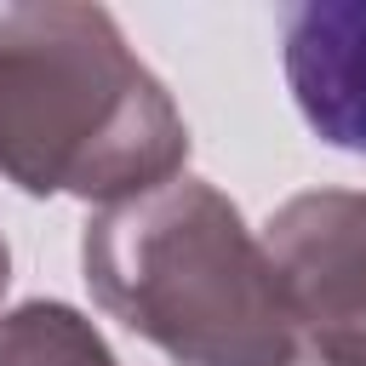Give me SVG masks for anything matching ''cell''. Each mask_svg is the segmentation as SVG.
<instances>
[{
  "label": "cell",
  "mask_w": 366,
  "mask_h": 366,
  "mask_svg": "<svg viewBox=\"0 0 366 366\" xmlns=\"http://www.w3.org/2000/svg\"><path fill=\"white\" fill-rule=\"evenodd\" d=\"M189 160V126L160 74L103 6L0 11V177L23 194L132 200Z\"/></svg>",
  "instance_id": "6da1fadb"
},
{
  "label": "cell",
  "mask_w": 366,
  "mask_h": 366,
  "mask_svg": "<svg viewBox=\"0 0 366 366\" xmlns=\"http://www.w3.org/2000/svg\"><path fill=\"white\" fill-rule=\"evenodd\" d=\"M280 63L309 132L366 154V0H309L280 17Z\"/></svg>",
  "instance_id": "277c9868"
},
{
  "label": "cell",
  "mask_w": 366,
  "mask_h": 366,
  "mask_svg": "<svg viewBox=\"0 0 366 366\" xmlns=\"http://www.w3.org/2000/svg\"><path fill=\"white\" fill-rule=\"evenodd\" d=\"M0 366H120L103 332L51 297L0 315Z\"/></svg>",
  "instance_id": "5b68a950"
},
{
  "label": "cell",
  "mask_w": 366,
  "mask_h": 366,
  "mask_svg": "<svg viewBox=\"0 0 366 366\" xmlns=\"http://www.w3.org/2000/svg\"><path fill=\"white\" fill-rule=\"evenodd\" d=\"M6 286H11V246H6V234H0V297H6Z\"/></svg>",
  "instance_id": "8992f818"
},
{
  "label": "cell",
  "mask_w": 366,
  "mask_h": 366,
  "mask_svg": "<svg viewBox=\"0 0 366 366\" xmlns=\"http://www.w3.org/2000/svg\"><path fill=\"white\" fill-rule=\"evenodd\" d=\"M292 366H326V360H315V355H297V360H292Z\"/></svg>",
  "instance_id": "52a82bcc"
},
{
  "label": "cell",
  "mask_w": 366,
  "mask_h": 366,
  "mask_svg": "<svg viewBox=\"0 0 366 366\" xmlns=\"http://www.w3.org/2000/svg\"><path fill=\"white\" fill-rule=\"evenodd\" d=\"M80 269L97 309L177 366L297 360V326L263 240L200 177L177 172L103 206L80 234Z\"/></svg>",
  "instance_id": "7a4b0ae2"
},
{
  "label": "cell",
  "mask_w": 366,
  "mask_h": 366,
  "mask_svg": "<svg viewBox=\"0 0 366 366\" xmlns=\"http://www.w3.org/2000/svg\"><path fill=\"white\" fill-rule=\"evenodd\" d=\"M263 252L286 292L303 355L326 366H366V194L309 189L292 194L269 229Z\"/></svg>",
  "instance_id": "3957f363"
}]
</instances>
